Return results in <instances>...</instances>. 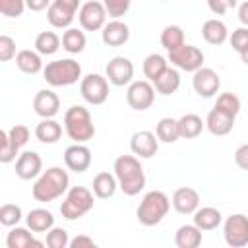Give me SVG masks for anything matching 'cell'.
Returning a JSON list of instances; mask_svg holds the SVG:
<instances>
[{
	"mask_svg": "<svg viewBox=\"0 0 248 248\" xmlns=\"http://www.w3.org/2000/svg\"><path fill=\"white\" fill-rule=\"evenodd\" d=\"M112 170L116 174L118 188L126 196H136L145 188V172L136 155H118Z\"/></svg>",
	"mask_w": 248,
	"mask_h": 248,
	"instance_id": "1",
	"label": "cell"
},
{
	"mask_svg": "<svg viewBox=\"0 0 248 248\" xmlns=\"http://www.w3.org/2000/svg\"><path fill=\"white\" fill-rule=\"evenodd\" d=\"M68 186H70L68 172L62 167H50L37 176V180L31 188V194L37 202L46 203V202H52V200L60 198L62 194H66Z\"/></svg>",
	"mask_w": 248,
	"mask_h": 248,
	"instance_id": "2",
	"label": "cell"
},
{
	"mask_svg": "<svg viewBox=\"0 0 248 248\" xmlns=\"http://www.w3.org/2000/svg\"><path fill=\"white\" fill-rule=\"evenodd\" d=\"M169 209H170L169 196L161 190H151L141 198L136 209V217L143 227H155L167 217Z\"/></svg>",
	"mask_w": 248,
	"mask_h": 248,
	"instance_id": "3",
	"label": "cell"
},
{
	"mask_svg": "<svg viewBox=\"0 0 248 248\" xmlns=\"http://www.w3.org/2000/svg\"><path fill=\"white\" fill-rule=\"evenodd\" d=\"M64 130L76 143H85L95 136V124L89 110L81 105H74L64 112Z\"/></svg>",
	"mask_w": 248,
	"mask_h": 248,
	"instance_id": "4",
	"label": "cell"
},
{
	"mask_svg": "<svg viewBox=\"0 0 248 248\" xmlns=\"http://www.w3.org/2000/svg\"><path fill=\"white\" fill-rule=\"evenodd\" d=\"M95 194L93 190L85 188V186H72L68 188L62 203H60V213L64 219L68 221H76L79 217H83L85 213H89L93 209L95 203Z\"/></svg>",
	"mask_w": 248,
	"mask_h": 248,
	"instance_id": "5",
	"label": "cell"
},
{
	"mask_svg": "<svg viewBox=\"0 0 248 248\" xmlns=\"http://www.w3.org/2000/svg\"><path fill=\"white\" fill-rule=\"evenodd\" d=\"M43 78L48 85L52 87H66L78 83L81 78V66L79 62L72 58H62V60H52L43 68Z\"/></svg>",
	"mask_w": 248,
	"mask_h": 248,
	"instance_id": "6",
	"label": "cell"
},
{
	"mask_svg": "<svg viewBox=\"0 0 248 248\" xmlns=\"http://www.w3.org/2000/svg\"><path fill=\"white\" fill-rule=\"evenodd\" d=\"M79 93L89 105H103L108 99V79L101 74H87L79 81Z\"/></svg>",
	"mask_w": 248,
	"mask_h": 248,
	"instance_id": "7",
	"label": "cell"
},
{
	"mask_svg": "<svg viewBox=\"0 0 248 248\" xmlns=\"http://www.w3.org/2000/svg\"><path fill=\"white\" fill-rule=\"evenodd\" d=\"M223 236L231 248H242L248 244V215L232 213L223 223Z\"/></svg>",
	"mask_w": 248,
	"mask_h": 248,
	"instance_id": "8",
	"label": "cell"
},
{
	"mask_svg": "<svg viewBox=\"0 0 248 248\" xmlns=\"http://www.w3.org/2000/svg\"><path fill=\"white\" fill-rule=\"evenodd\" d=\"M169 62L172 66H176L178 70H184V72H196L203 66V52L194 46V45H182L178 46L176 50H170L169 52Z\"/></svg>",
	"mask_w": 248,
	"mask_h": 248,
	"instance_id": "9",
	"label": "cell"
},
{
	"mask_svg": "<svg viewBox=\"0 0 248 248\" xmlns=\"http://www.w3.org/2000/svg\"><path fill=\"white\" fill-rule=\"evenodd\" d=\"M107 8L103 6V2L99 0H89L85 4H81L79 12H78V19L83 31H99L105 27L107 23Z\"/></svg>",
	"mask_w": 248,
	"mask_h": 248,
	"instance_id": "10",
	"label": "cell"
},
{
	"mask_svg": "<svg viewBox=\"0 0 248 248\" xmlns=\"http://www.w3.org/2000/svg\"><path fill=\"white\" fill-rule=\"evenodd\" d=\"M126 101L134 110H147L155 101V87L149 79L132 81L126 89Z\"/></svg>",
	"mask_w": 248,
	"mask_h": 248,
	"instance_id": "11",
	"label": "cell"
},
{
	"mask_svg": "<svg viewBox=\"0 0 248 248\" xmlns=\"http://www.w3.org/2000/svg\"><path fill=\"white\" fill-rule=\"evenodd\" d=\"M105 74H107V79L116 87L130 85L132 78H134V64L126 56H114V58L108 60V64L105 68Z\"/></svg>",
	"mask_w": 248,
	"mask_h": 248,
	"instance_id": "12",
	"label": "cell"
},
{
	"mask_svg": "<svg viewBox=\"0 0 248 248\" xmlns=\"http://www.w3.org/2000/svg\"><path fill=\"white\" fill-rule=\"evenodd\" d=\"M192 85H194V91L203 97V99H209L213 97L219 87H221V78L219 74L213 70V68H200L194 72V78H192Z\"/></svg>",
	"mask_w": 248,
	"mask_h": 248,
	"instance_id": "13",
	"label": "cell"
},
{
	"mask_svg": "<svg viewBox=\"0 0 248 248\" xmlns=\"http://www.w3.org/2000/svg\"><path fill=\"white\" fill-rule=\"evenodd\" d=\"M130 149L140 159H151L159 151V138L149 130H140L130 140Z\"/></svg>",
	"mask_w": 248,
	"mask_h": 248,
	"instance_id": "14",
	"label": "cell"
},
{
	"mask_svg": "<svg viewBox=\"0 0 248 248\" xmlns=\"http://www.w3.org/2000/svg\"><path fill=\"white\" fill-rule=\"evenodd\" d=\"M64 163L74 172H85L91 167V149L85 143H74L64 151Z\"/></svg>",
	"mask_w": 248,
	"mask_h": 248,
	"instance_id": "15",
	"label": "cell"
},
{
	"mask_svg": "<svg viewBox=\"0 0 248 248\" xmlns=\"http://www.w3.org/2000/svg\"><path fill=\"white\" fill-rule=\"evenodd\" d=\"M43 172V159L35 151H23L16 161V174L21 180H33Z\"/></svg>",
	"mask_w": 248,
	"mask_h": 248,
	"instance_id": "16",
	"label": "cell"
},
{
	"mask_svg": "<svg viewBox=\"0 0 248 248\" xmlns=\"http://www.w3.org/2000/svg\"><path fill=\"white\" fill-rule=\"evenodd\" d=\"M170 203L180 215H194V211L200 207V194L196 188L182 186L174 190Z\"/></svg>",
	"mask_w": 248,
	"mask_h": 248,
	"instance_id": "17",
	"label": "cell"
},
{
	"mask_svg": "<svg viewBox=\"0 0 248 248\" xmlns=\"http://www.w3.org/2000/svg\"><path fill=\"white\" fill-rule=\"evenodd\" d=\"M33 110L41 118H54L60 110V99L52 89H41L37 91L33 99Z\"/></svg>",
	"mask_w": 248,
	"mask_h": 248,
	"instance_id": "18",
	"label": "cell"
},
{
	"mask_svg": "<svg viewBox=\"0 0 248 248\" xmlns=\"http://www.w3.org/2000/svg\"><path fill=\"white\" fill-rule=\"evenodd\" d=\"M101 39L107 46H122L130 39V27L120 19H110L101 29Z\"/></svg>",
	"mask_w": 248,
	"mask_h": 248,
	"instance_id": "19",
	"label": "cell"
},
{
	"mask_svg": "<svg viewBox=\"0 0 248 248\" xmlns=\"http://www.w3.org/2000/svg\"><path fill=\"white\" fill-rule=\"evenodd\" d=\"M234 126V116L219 110V108H211L207 112V118H205V128L213 134V136H227Z\"/></svg>",
	"mask_w": 248,
	"mask_h": 248,
	"instance_id": "20",
	"label": "cell"
},
{
	"mask_svg": "<svg viewBox=\"0 0 248 248\" xmlns=\"http://www.w3.org/2000/svg\"><path fill=\"white\" fill-rule=\"evenodd\" d=\"M6 246L8 248H31V246H35V248H43L45 246V242H41V240H37L35 236H33V231L27 227V229H23V227H12V231L8 232V236H6Z\"/></svg>",
	"mask_w": 248,
	"mask_h": 248,
	"instance_id": "21",
	"label": "cell"
},
{
	"mask_svg": "<svg viewBox=\"0 0 248 248\" xmlns=\"http://www.w3.org/2000/svg\"><path fill=\"white\" fill-rule=\"evenodd\" d=\"M118 190V180H116V174L114 172H97L95 178H93V194L99 198V200H108L114 196V192Z\"/></svg>",
	"mask_w": 248,
	"mask_h": 248,
	"instance_id": "22",
	"label": "cell"
},
{
	"mask_svg": "<svg viewBox=\"0 0 248 248\" xmlns=\"http://www.w3.org/2000/svg\"><path fill=\"white\" fill-rule=\"evenodd\" d=\"M202 37L209 45H223L229 39V29H227V25L221 19L211 17V19L203 21V25H202Z\"/></svg>",
	"mask_w": 248,
	"mask_h": 248,
	"instance_id": "23",
	"label": "cell"
},
{
	"mask_svg": "<svg viewBox=\"0 0 248 248\" xmlns=\"http://www.w3.org/2000/svg\"><path fill=\"white\" fill-rule=\"evenodd\" d=\"M25 223L33 232H48L54 227V215L45 207H35L27 213Z\"/></svg>",
	"mask_w": 248,
	"mask_h": 248,
	"instance_id": "24",
	"label": "cell"
},
{
	"mask_svg": "<svg viewBox=\"0 0 248 248\" xmlns=\"http://www.w3.org/2000/svg\"><path fill=\"white\" fill-rule=\"evenodd\" d=\"M223 223V215L217 207L205 205V207H198L194 211V225L200 227L202 231H213Z\"/></svg>",
	"mask_w": 248,
	"mask_h": 248,
	"instance_id": "25",
	"label": "cell"
},
{
	"mask_svg": "<svg viewBox=\"0 0 248 248\" xmlns=\"http://www.w3.org/2000/svg\"><path fill=\"white\" fill-rule=\"evenodd\" d=\"M16 66L23 72V74H39L45 66H43V60H41V54L37 50H29V48H23L16 54Z\"/></svg>",
	"mask_w": 248,
	"mask_h": 248,
	"instance_id": "26",
	"label": "cell"
},
{
	"mask_svg": "<svg viewBox=\"0 0 248 248\" xmlns=\"http://www.w3.org/2000/svg\"><path fill=\"white\" fill-rule=\"evenodd\" d=\"M35 138L41 143H56L62 138V126L54 118H43L35 126Z\"/></svg>",
	"mask_w": 248,
	"mask_h": 248,
	"instance_id": "27",
	"label": "cell"
},
{
	"mask_svg": "<svg viewBox=\"0 0 248 248\" xmlns=\"http://www.w3.org/2000/svg\"><path fill=\"white\" fill-rule=\"evenodd\" d=\"M174 244L178 248H198L202 244V229L196 225H182L174 234Z\"/></svg>",
	"mask_w": 248,
	"mask_h": 248,
	"instance_id": "28",
	"label": "cell"
},
{
	"mask_svg": "<svg viewBox=\"0 0 248 248\" xmlns=\"http://www.w3.org/2000/svg\"><path fill=\"white\" fill-rule=\"evenodd\" d=\"M74 12H70L68 8H64V6H60L58 2H54L52 0V4L48 6V10H46V19H48V23L52 25V27H56V29H68L70 25H72V21H74Z\"/></svg>",
	"mask_w": 248,
	"mask_h": 248,
	"instance_id": "29",
	"label": "cell"
},
{
	"mask_svg": "<svg viewBox=\"0 0 248 248\" xmlns=\"http://www.w3.org/2000/svg\"><path fill=\"white\" fill-rule=\"evenodd\" d=\"M205 128V122L202 120V116L188 112L184 116L178 118V130H180V138L184 140H194L202 134V130Z\"/></svg>",
	"mask_w": 248,
	"mask_h": 248,
	"instance_id": "30",
	"label": "cell"
},
{
	"mask_svg": "<svg viewBox=\"0 0 248 248\" xmlns=\"http://www.w3.org/2000/svg\"><path fill=\"white\" fill-rule=\"evenodd\" d=\"M153 87H155V91L161 93V95H170V93H174V91L180 87V74H178V70L169 66V68L153 81Z\"/></svg>",
	"mask_w": 248,
	"mask_h": 248,
	"instance_id": "31",
	"label": "cell"
},
{
	"mask_svg": "<svg viewBox=\"0 0 248 248\" xmlns=\"http://www.w3.org/2000/svg\"><path fill=\"white\" fill-rule=\"evenodd\" d=\"M87 45V39H85V33L81 29H76V27H68L62 35V48L70 54H79L83 52Z\"/></svg>",
	"mask_w": 248,
	"mask_h": 248,
	"instance_id": "32",
	"label": "cell"
},
{
	"mask_svg": "<svg viewBox=\"0 0 248 248\" xmlns=\"http://www.w3.org/2000/svg\"><path fill=\"white\" fill-rule=\"evenodd\" d=\"M169 68V58H165L163 54L159 52H153L149 56H145L143 60V76L153 83L165 70Z\"/></svg>",
	"mask_w": 248,
	"mask_h": 248,
	"instance_id": "33",
	"label": "cell"
},
{
	"mask_svg": "<svg viewBox=\"0 0 248 248\" xmlns=\"http://www.w3.org/2000/svg\"><path fill=\"white\" fill-rule=\"evenodd\" d=\"M155 134L159 138V141L163 143H174L178 138H180V130H178V120L170 118V116H165L157 122L155 126Z\"/></svg>",
	"mask_w": 248,
	"mask_h": 248,
	"instance_id": "34",
	"label": "cell"
},
{
	"mask_svg": "<svg viewBox=\"0 0 248 248\" xmlns=\"http://www.w3.org/2000/svg\"><path fill=\"white\" fill-rule=\"evenodd\" d=\"M60 43H62V39L54 31H41L35 37V50L39 54L48 56V54H54L60 48Z\"/></svg>",
	"mask_w": 248,
	"mask_h": 248,
	"instance_id": "35",
	"label": "cell"
},
{
	"mask_svg": "<svg viewBox=\"0 0 248 248\" xmlns=\"http://www.w3.org/2000/svg\"><path fill=\"white\" fill-rule=\"evenodd\" d=\"M186 41H184V31L180 25H167L163 31H161V45L165 46L167 52L170 50H176L178 46H182Z\"/></svg>",
	"mask_w": 248,
	"mask_h": 248,
	"instance_id": "36",
	"label": "cell"
},
{
	"mask_svg": "<svg viewBox=\"0 0 248 248\" xmlns=\"http://www.w3.org/2000/svg\"><path fill=\"white\" fill-rule=\"evenodd\" d=\"M17 151H19V145L10 138L8 130H2L0 132V163L8 165V163L16 161Z\"/></svg>",
	"mask_w": 248,
	"mask_h": 248,
	"instance_id": "37",
	"label": "cell"
},
{
	"mask_svg": "<svg viewBox=\"0 0 248 248\" xmlns=\"http://www.w3.org/2000/svg\"><path fill=\"white\" fill-rule=\"evenodd\" d=\"M215 108H219V110L236 118V114L240 112V99L234 93H221L215 101Z\"/></svg>",
	"mask_w": 248,
	"mask_h": 248,
	"instance_id": "38",
	"label": "cell"
},
{
	"mask_svg": "<svg viewBox=\"0 0 248 248\" xmlns=\"http://www.w3.org/2000/svg\"><path fill=\"white\" fill-rule=\"evenodd\" d=\"M21 217H23L21 207L16 203H4L0 207V223L4 227H16L21 221Z\"/></svg>",
	"mask_w": 248,
	"mask_h": 248,
	"instance_id": "39",
	"label": "cell"
},
{
	"mask_svg": "<svg viewBox=\"0 0 248 248\" xmlns=\"http://www.w3.org/2000/svg\"><path fill=\"white\" fill-rule=\"evenodd\" d=\"M45 244H46L48 248H66V246H70V236H68L66 229H62V227H52V229L46 232Z\"/></svg>",
	"mask_w": 248,
	"mask_h": 248,
	"instance_id": "40",
	"label": "cell"
},
{
	"mask_svg": "<svg viewBox=\"0 0 248 248\" xmlns=\"http://www.w3.org/2000/svg\"><path fill=\"white\" fill-rule=\"evenodd\" d=\"M101 2L112 19H120L130 10V4H132V0H101Z\"/></svg>",
	"mask_w": 248,
	"mask_h": 248,
	"instance_id": "41",
	"label": "cell"
},
{
	"mask_svg": "<svg viewBox=\"0 0 248 248\" xmlns=\"http://www.w3.org/2000/svg\"><path fill=\"white\" fill-rule=\"evenodd\" d=\"M25 8V0H0V14L6 17H19Z\"/></svg>",
	"mask_w": 248,
	"mask_h": 248,
	"instance_id": "42",
	"label": "cell"
},
{
	"mask_svg": "<svg viewBox=\"0 0 248 248\" xmlns=\"http://www.w3.org/2000/svg\"><path fill=\"white\" fill-rule=\"evenodd\" d=\"M16 41L10 35H0V60L8 62L12 58H16Z\"/></svg>",
	"mask_w": 248,
	"mask_h": 248,
	"instance_id": "43",
	"label": "cell"
},
{
	"mask_svg": "<svg viewBox=\"0 0 248 248\" xmlns=\"http://www.w3.org/2000/svg\"><path fill=\"white\" fill-rule=\"evenodd\" d=\"M8 134H10V138H12L19 147H23V145L29 141V138H31L29 128L23 126V124H14V126L8 130Z\"/></svg>",
	"mask_w": 248,
	"mask_h": 248,
	"instance_id": "44",
	"label": "cell"
},
{
	"mask_svg": "<svg viewBox=\"0 0 248 248\" xmlns=\"http://www.w3.org/2000/svg\"><path fill=\"white\" fill-rule=\"evenodd\" d=\"M229 41H231V46H232L236 52H240V50L248 45V27H238V29H234V31L231 33Z\"/></svg>",
	"mask_w": 248,
	"mask_h": 248,
	"instance_id": "45",
	"label": "cell"
},
{
	"mask_svg": "<svg viewBox=\"0 0 248 248\" xmlns=\"http://www.w3.org/2000/svg\"><path fill=\"white\" fill-rule=\"evenodd\" d=\"M236 6V0H207V8L215 16H223Z\"/></svg>",
	"mask_w": 248,
	"mask_h": 248,
	"instance_id": "46",
	"label": "cell"
},
{
	"mask_svg": "<svg viewBox=\"0 0 248 248\" xmlns=\"http://www.w3.org/2000/svg\"><path fill=\"white\" fill-rule=\"evenodd\" d=\"M234 163L238 169L248 170V143H242L236 151H234Z\"/></svg>",
	"mask_w": 248,
	"mask_h": 248,
	"instance_id": "47",
	"label": "cell"
},
{
	"mask_svg": "<svg viewBox=\"0 0 248 248\" xmlns=\"http://www.w3.org/2000/svg\"><path fill=\"white\" fill-rule=\"evenodd\" d=\"M95 240L89 238L87 234H78L74 238H70V248H95Z\"/></svg>",
	"mask_w": 248,
	"mask_h": 248,
	"instance_id": "48",
	"label": "cell"
},
{
	"mask_svg": "<svg viewBox=\"0 0 248 248\" xmlns=\"http://www.w3.org/2000/svg\"><path fill=\"white\" fill-rule=\"evenodd\" d=\"M25 4L31 12H41V10L48 8L52 4V0H25Z\"/></svg>",
	"mask_w": 248,
	"mask_h": 248,
	"instance_id": "49",
	"label": "cell"
},
{
	"mask_svg": "<svg viewBox=\"0 0 248 248\" xmlns=\"http://www.w3.org/2000/svg\"><path fill=\"white\" fill-rule=\"evenodd\" d=\"M238 19L244 27H248V0H244L240 6H238Z\"/></svg>",
	"mask_w": 248,
	"mask_h": 248,
	"instance_id": "50",
	"label": "cell"
},
{
	"mask_svg": "<svg viewBox=\"0 0 248 248\" xmlns=\"http://www.w3.org/2000/svg\"><path fill=\"white\" fill-rule=\"evenodd\" d=\"M54 2H58V4H60V6H64V8H68V10H70V12H74V14H76V12H79V8H81V6H79V2H81V0H54Z\"/></svg>",
	"mask_w": 248,
	"mask_h": 248,
	"instance_id": "51",
	"label": "cell"
},
{
	"mask_svg": "<svg viewBox=\"0 0 248 248\" xmlns=\"http://www.w3.org/2000/svg\"><path fill=\"white\" fill-rule=\"evenodd\" d=\"M238 54H240V60H242V62L248 66V45H246V46H244V48H242Z\"/></svg>",
	"mask_w": 248,
	"mask_h": 248,
	"instance_id": "52",
	"label": "cell"
}]
</instances>
